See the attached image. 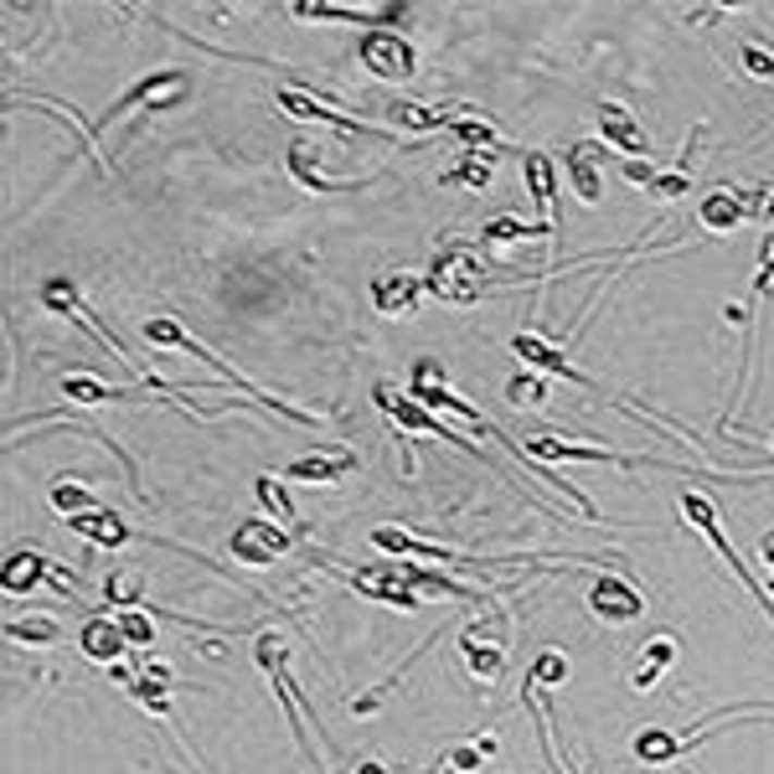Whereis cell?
<instances>
[{
	"label": "cell",
	"mask_w": 774,
	"mask_h": 774,
	"mask_svg": "<svg viewBox=\"0 0 774 774\" xmlns=\"http://www.w3.org/2000/svg\"><path fill=\"white\" fill-rule=\"evenodd\" d=\"M429 295L450 299V305H470V299H480V290H486V274H480V263L470 248H459V243H450L444 254H434V263H429Z\"/></svg>",
	"instance_id": "cell-1"
},
{
	"label": "cell",
	"mask_w": 774,
	"mask_h": 774,
	"mask_svg": "<svg viewBox=\"0 0 774 774\" xmlns=\"http://www.w3.org/2000/svg\"><path fill=\"white\" fill-rule=\"evenodd\" d=\"M681 512H687V521H692L697 532H702V537H708V542L717 548V553H723V563H728V568L738 574V583H749V594L764 604V615H770V625H774V594H770V583H759V578L749 574L744 563H738L734 542H728V532H723V521H717V512H713V501L702 496V491H687V496H681Z\"/></svg>",
	"instance_id": "cell-2"
},
{
	"label": "cell",
	"mask_w": 774,
	"mask_h": 774,
	"mask_svg": "<svg viewBox=\"0 0 774 774\" xmlns=\"http://www.w3.org/2000/svg\"><path fill=\"white\" fill-rule=\"evenodd\" d=\"M357 58H361V67L382 83H408L414 78V67H418L414 47L397 37V32H367V37L357 41Z\"/></svg>",
	"instance_id": "cell-3"
},
{
	"label": "cell",
	"mask_w": 774,
	"mask_h": 774,
	"mask_svg": "<svg viewBox=\"0 0 774 774\" xmlns=\"http://www.w3.org/2000/svg\"><path fill=\"white\" fill-rule=\"evenodd\" d=\"M41 299H47V310H62V316H67V320H78V325H83V331H88V336H94V341H103V346H109V352H114V357H120L124 367L135 372V378H145V372H139L135 361L124 357V346H120V341L109 336V331H103L99 320H94V316H88V310H83V305H78V290H73L67 279H47V284H41ZM145 382H150V378H145Z\"/></svg>",
	"instance_id": "cell-4"
},
{
	"label": "cell",
	"mask_w": 774,
	"mask_h": 774,
	"mask_svg": "<svg viewBox=\"0 0 774 774\" xmlns=\"http://www.w3.org/2000/svg\"><path fill=\"white\" fill-rule=\"evenodd\" d=\"M589 610H594L604 625H630V619L646 615V599H640L625 578L599 574L594 583H589Z\"/></svg>",
	"instance_id": "cell-5"
},
{
	"label": "cell",
	"mask_w": 774,
	"mask_h": 774,
	"mask_svg": "<svg viewBox=\"0 0 774 774\" xmlns=\"http://www.w3.org/2000/svg\"><path fill=\"white\" fill-rule=\"evenodd\" d=\"M284 553H290V537L279 532V527H269V521H243L238 532H233V557L238 563L263 568V563H274Z\"/></svg>",
	"instance_id": "cell-6"
},
{
	"label": "cell",
	"mask_w": 774,
	"mask_h": 774,
	"mask_svg": "<svg viewBox=\"0 0 774 774\" xmlns=\"http://www.w3.org/2000/svg\"><path fill=\"white\" fill-rule=\"evenodd\" d=\"M512 352L521 361H532L537 372H553V378H568V382H578V388L599 393V382L583 378V372H574V367H568V357H563V346H553V341H542V336H532V331H527V336L512 341ZM599 397H604V393H599Z\"/></svg>",
	"instance_id": "cell-7"
},
{
	"label": "cell",
	"mask_w": 774,
	"mask_h": 774,
	"mask_svg": "<svg viewBox=\"0 0 774 774\" xmlns=\"http://www.w3.org/2000/svg\"><path fill=\"white\" fill-rule=\"evenodd\" d=\"M181 94H186V73H176V67L150 73V78L135 83V88H130V94H124V99L109 109V120H120V114H130V109H139V103H176Z\"/></svg>",
	"instance_id": "cell-8"
},
{
	"label": "cell",
	"mask_w": 774,
	"mask_h": 774,
	"mask_svg": "<svg viewBox=\"0 0 774 774\" xmlns=\"http://www.w3.org/2000/svg\"><path fill=\"white\" fill-rule=\"evenodd\" d=\"M423 290H429V284H418L414 274H378L372 279V305H378L382 316L403 320L418 310V295H423Z\"/></svg>",
	"instance_id": "cell-9"
},
{
	"label": "cell",
	"mask_w": 774,
	"mask_h": 774,
	"mask_svg": "<svg viewBox=\"0 0 774 774\" xmlns=\"http://www.w3.org/2000/svg\"><path fill=\"white\" fill-rule=\"evenodd\" d=\"M279 109L284 114H295V120H320V124H336L341 135H361V130H372L367 120H352V114H336L331 103H316V99H305L299 88H279Z\"/></svg>",
	"instance_id": "cell-10"
},
{
	"label": "cell",
	"mask_w": 774,
	"mask_h": 774,
	"mask_svg": "<svg viewBox=\"0 0 774 774\" xmlns=\"http://www.w3.org/2000/svg\"><path fill=\"white\" fill-rule=\"evenodd\" d=\"M599 130H604V139H615L619 150H630V156H640V160H646V150H651V139H646L640 120L625 109V103H599Z\"/></svg>",
	"instance_id": "cell-11"
},
{
	"label": "cell",
	"mask_w": 774,
	"mask_h": 774,
	"mask_svg": "<svg viewBox=\"0 0 774 774\" xmlns=\"http://www.w3.org/2000/svg\"><path fill=\"white\" fill-rule=\"evenodd\" d=\"M295 16L305 21H357V26H393L403 16V5H378V11H352V5H325V0H299Z\"/></svg>",
	"instance_id": "cell-12"
},
{
	"label": "cell",
	"mask_w": 774,
	"mask_h": 774,
	"mask_svg": "<svg viewBox=\"0 0 774 774\" xmlns=\"http://www.w3.org/2000/svg\"><path fill=\"white\" fill-rule=\"evenodd\" d=\"M527 186H532V201H537V212H542V222H557V165L542 150L527 156Z\"/></svg>",
	"instance_id": "cell-13"
},
{
	"label": "cell",
	"mask_w": 774,
	"mask_h": 774,
	"mask_svg": "<svg viewBox=\"0 0 774 774\" xmlns=\"http://www.w3.org/2000/svg\"><path fill=\"white\" fill-rule=\"evenodd\" d=\"M124 630H120V619H88L83 625V655H94L99 666H114L124 655Z\"/></svg>",
	"instance_id": "cell-14"
},
{
	"label": "cell",
	"mask_w": 774,
	"mask_h": 774,
	"mask_svg": "<svg viewBox=\"0 0 774 774\" xmlns=\"http://www.w3.org/2000/svg\"><path fill=\"white\" fill-rule=\"evenodd\" d=\"M568 176H574V192L583 201H599L604 197V186H599V145L594 139H583L568 150Z\"/></svg>",
	"instance_id": "cell-15"
},
{
	"label": "cell",
	"mask_w": 774,
	"mask_h": 774,
	"mask_svg": "<svg viewBox=\"0 0 774 774\" xmlns=\"http://www.w3.org/2000/svg\"><path fill=\"white\" fill-rule=\"evenodd\" d=\"M697 218H702V228H708V233H734L738 222L749 218L744 192H713V197L702 201V212H697Z\"/></svg>",
	"instance_id": "cell-16"
},
{
	"label": "cell",
	"mask_w": 774,
	"mask_h": 774,
	"mask_svg": "<svg viewBox=\"0 0 774 774\" xmlns=\"http://www.w3.org/2000/svg\"><path fill=\"white\" fill-rule=\"evenodd\" d=\"M67 527L78 537H94V542H103V548H120V542H130V527H124V516L114 512H83V516H67Z\"/></svg>",
	"instance_id": "cell-17"
},
{
	"label": "cell",
	"mask_w": 774,
	"mask_h": 774,
	"mask_svg": "<svg viewBox=\"0 0 774 774\" xmlns=\"http://www.w3.org/2000/svg\"><path fill=\"white\" fill-rule=\"evenodd\" d=\"M388 120H393V130L429 135V130H444V124L455 120V109H429V103H403V99H397L393 109H388Z\"/></svg>",
	"instance_id": "cell-18"
},
{
	"label": "cell",
	"mask_w": 774,
	"mask_h": 774,
	"mask_svg": "<svg viewBox=\"0 0 774 774\" xmlns=\"http://www.w3.org/2000/svg\"><path fill=\"white\" fill-rule=\"evenodd\" d=\"M352 465H357L352 455H316V459H290V465H284V476L310 480V486H331V480H341Z\"/></svg>",
	"instance_id": "cell-19"
},
{
	"label": "cell",
	"mask_w": 774,
	"mask_h": 774,
	"mask_svg": "<svg viewBox=\"0 0 774 774\" xmlns=\"http://www.w3.org/2000/svg\"><path fill=\"white\" fill-rule=\"evenodd\" d=\"M352 589H361L367 599H388V604H397V610H414V604H418L414 589H403V578L367 574V568H357V574H352Z\"/></svg>",
	"instance_id": "cell-20"
},
{
	"label": "cell",
	"mask_w": 774,
	"mask_h": 774,
	"mask_svg": "<svg viewBox=\"0 0 774 774\" xmlns=\"http://www.w3.org/2000/svg\"><path fill=\"white\" fill-rule=\"evenodd\" d=\"M521 238H553V222H516V218H491L480 243L501 248V243H521Z\"/></svg>",
	"instance_id": "cell-21"
},
{
	"label": "cell",
	"mask_w": 774,
	"mask_h": 774,
	"mask_svg": "<svg viewBox=\"0 0 774 774\" xmlns=\"http://www.w3.org/2000/svg\"><path fill=\"white\" fill-rule=\"evenodd\" d=\"M465 661H470V672L480 676V681H496L501 676V640H486L476 630H465Z\"/></svg>",
	"instance_id": "cell-22"
},
{
	"label": "cell",
	"mask_w": 774,
	"mask_h": 774,
	"mask_svg": "<svg viewBox=\"0 0 774 774\" xmlns=\"http://www.w3.org/2000/svg\"><path fill=\"white\" fill-rule=\"evenodd\" d=\"M52 574V563L41 553H16L5 557V594H26V589H37V578Z\"/></svg>",
	"instance_id": "cell-23"
},
{
	"label": "cell",
	"mask_w": 774,
	"mask_h": 774,
	"mask_svg": "<svg viewBox=\"0 0 774 774\" xmlns=\"http://www.w3.org/2000/svg\"><path fill=\"white\" fill-rule=\"evenodd\" d=\"M99 506H103V501L94 496L83 480H67V476H62L58 486H52V512H58V516H83V512H99Z\"/></svg>",
	"instance_id": "cell-24"
},
{
	"label": "cell",
	"mask_w": 774,
	"mask_h": 774,
	"mask_svg": "<svg viewBox=\"0 0 774 774\" xmlns=\"http://www.w3.org/2000/svg\"><path fill=\"white\" fill-rule=\"evenodd\" d=\"M532 455L542 459H615V465H636V455H610V450H589V444H557V439H532Z\"/></svg>",
	"instance_id": "cell-25"
},
{
	"label": "cell",
	"mask_w": 774,
	"mask_h": 774,
	"mask_svg": "<svg viewBox=\"0 0 774 774\" xmlns=\"http://www.w3.org/2000/svg\"><path fill=\"white\" fill-rule=\"evenodd\" d=\"M672 655H676V640L672 636H655L651 646H646V655H640V666H636V676H630V687H636V692H646L655 676L666 672V661H672Z\"/></svg>",
	"instance_id": "cell-26"
},
{
	"label": "cell",
	"mask_w": 774,
	"mask_h": 774,
	"mask_svg": "<svg viewBox=\"0 0 774 774\" xmlns=\"http://www.w3.org/2000/svg\"><path fill=\"white\" fill-rule=\"evenodd\" d=\"M290 171H295L299 186H310V192H346V181H331L316 171V156L305 150V145H290Z\"/></svg>",
	"instance_id": "cell-27"
},
{
	"label": "cell",
	"mask_w": 774,
	"mask_h": 774,
	"mask_svg": "<svg viewBox=\"0 0 774 774\" xmlns=\"http://www.w3.org/2000/svg\"><path fill=\"white\" fill-rule=\"evenodd\" d=\"M681 749H687V744L672 738V734H640L636 738V754L646 759V764H666V759H676Z\"/></svg>",
	"instance_id": "cell-28"
},
{
	"label": "cell",
	"mask_w": 774,
	"mask_h": 774,
	"mask_svg": "<svg viewBox=\"0 0 774 774\" xmlns=\"http://www.w3.org/2000/svg\"><path fill=\"white\" fill-rule=\"evenodd\" d=\"M506 397H512L516 408H537V403L548 397V378H542V372H521V378L506 382Z\"/></svg>",
	"instance_id": "cell-29"
},
{
	"label": "cell",
	"mask_w": 774,
	"mask_h": 774,
	"mask_svg": "<svg viewBox=\"0 0 774 774\" xmlns=\"http://www.w3.org/2000/svg\"><path fill=\"white\" fill-rule=\"evenodd\" d=\"M450 186H486L491 181V156H476V150H465V160H459V171H450Z\"/></svg>",
	"instance_id": "cell-30"
},
{
	"label": "cell",
	"mask_w": 774,
	"mask_h": 774,
	"mask_svg": "<svg viewBox=\"0 0 774 774\" xmlns=\"http://www.w3.org/2000/svg\"><path fill=\"white\" fill-rule=\"evenodd\" d=\"M258 501H263V506H269V512H274L279 521H295V506H290V496L279 491V480H274V476L258 480ZM295 527H299V521H295Z\"/></svg>",
	"instance_id": "cell-31"
},
{
	"label": "cell",
	"mask_w": 774,
	"mask_h": 774,
	"mask_svg": "<svg viewBox=\"0 0 774 774\" xmlns=\"http://www.w3.org/2000/svg\"><path fill=\"white\" fill-rule=\"evenodd\" d=\"M687 186H692V176H687V171H676V165H672V171H661V176H655L651 186H646V192H651L655 201H676L681 192H687Z\"/></svg>",
	"instance_id": "cell-32"
},
{
	"label": "cell",
	"mask_w": 774,
	"mask_h": 774,
	"mask_svg": "<svg viewBox=\"0 0 774 774\" xmlns=\"http://www.w3.org/2000/svg\"><path fill=\"white\" fill-rule=\"evenodd\" d=\"M568 676V661L557 651H542L537 655V666H532V676H527V687H542V681H563Z\"/></svg>",
	"instance_id": "cell-33"
},
{
	"label": "cell",
	"mask_w": 774,
	"mask_h": 774,
	"mask_svg": "<svg viewBox=\"0 0 774 774\" xmlns=\"http://www.w3.org/2000/svg\"><path fill=\"white\" fill-rule=\"evenodd\" d=\"M11 640H32V646H47V640H58V625L52 619H21V625H11Z\"/></svg>",
	"instance_id": "cell-34"
},
{
	"label": "cell",
	"mask_w": 774,
	"mask_h": 774,
	"mask_svg": "<svg viewBox=\"0 0 774 774\" xmlns=\"http://www.w3.org/2000/svg\"><path fill=\"white\" fill-rule=\"evenodd\" d=\"M744 67H749L754 78H770L774 83V58L759 47V41H749V47H744Z\"/></svg>",
	"instance_id": "cell-35"
},
{
	"label": "cell",
	"mask_w": 774,
	"mask_h": 774,
	"mask_svg": "<svg viewBox=\"0 0 774 774\" xmlns=\"http://www.w3.org/2000/svg\"><path fill=\"white\" fill-rule=\"evenodd\" d=\"M120 630H124V640H135V646H150V640H156V625L145 615H120Z\"/></svg>",
	"instance_id": "cell-36"
},
{
	"label": "cell",
	"mask_w": 774,
	"mask_h": 774,
	"mask_svg": "<svg viewBox=\"0 0 774 774\" xmlns=\"http://www.w3.org/2000/svg\"><path fill=\"white\" fill-rule=\"evenodd\" d=\"M744 207H749V218H774V186H754V192H744Z\"/></svg>",
	"instance_id": "cell-37"
},
{
	"label": "cell",
	"mask_w": 774,
	"mask_h": 774,
	"mask_svg": "<svg viewBox=\"0 0 774 774\" xmlns=\"http://www.w3.org/2000/svg\"><path fill=\"white\" fill-rule=\"evenodd\" d=\"M759 295H774V238L764 243V263H759V279H754Z\"/></svg>",
	"instance_id": "cell-38"
},
{
	"label": "cell",
	"mask_w": 774,
	"mask_h": 774,
	"mask_svg": "<svg viewBox=\"0 0 774 774\" xmlns=\"http://www.w3.org/2000/svg\"><path fill=\"white\" fill-rule=\"evenodd\" d=\"M455 135H459V139H470V145H491V130H486V124H476V120H459V124H455Z\"/></svg>",
	"instance_id": "cell-39"
},
{
	"label": "cell",
	"mask_w": 774,
	"mask_h": 774,
	"mask_svg": "<svg viewBox=\"0 0 774 774\" xmlns=\"http://www.w3.org/2000/svg\"><path fill=\"white\" fill-rule=\"evenodd\" d=\"M759 553H764V563H770V594H774V527L764 532V542H759Z\"/></svg>",
	"instance_id": "cell-40"
},
{
	"label": "cell",
	"mask_w": 774,
	"mask_h": 774,
	"mask_svg": "<svg viewBox=\"0 0 774 774\" xmlns=\"http://www.w3.org/2000/svg\"><path fill=\"white\" fill-rule=\"evenodd\" d=\"M770 450H774V434H770Z\"/></svg>",
	"instance_id": "cell-41"
}]
</instances>
